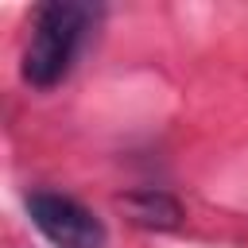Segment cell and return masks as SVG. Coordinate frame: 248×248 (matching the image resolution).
Wrapping results in <instances>:
<instances>
[{
  "mask_svg": "<svg viewBox=\"0 0 248 248\" xmlns=\"http://www.w3.org/2000/svg\"><path fill=\"white\" fill-rule=\"evenodd\" d=\"M97 4H85V0H46L35 8V19H31V39H27V50H23V81H31L35 89H50L58 85L89 27L97 23Z\"/></svg>",
  "mask_w": 248,
  "mask_h": 248,
  "instance_id": "obj_1",
  "label": "cell"
},
{
  "mask_svg": "<svg viewBox=\"0 0 248 248\" xmlns=\"http://www.w3.org/2000/svg\"><path fill=\"white\" fill-rule=\"evenodd\" d=\"M27 213H31V225L54 248H105L108 244L105 221L93 209H85L78 198H66L54 190H35L27 198Z\"/></svg>",
  "mask_w": 248,
  "mask_h": 248,
  "instance_id": "obj_2",
  "label": "cell"
},
{
  "mask_svg": "<svg viewBox=\"0 0 248 248\" xmlns=\"http://www.w3.org/2000/svg\"><path fill=\"white\" fill-rule=\"evenodd\" d=\"M120 205L128 209V217L143 229H178L182 221V209L170 194L163 190H136V194H124Z\"/></svg>",
  "mask_w": 248,
  "mask_h": 248,
  "instance_id": "obj_3",
  "label": "cell"
}]
</instances>
